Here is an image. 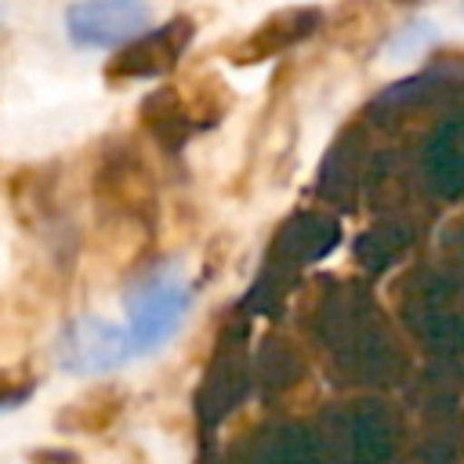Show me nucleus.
<instances>
[{"instance_id": "nucleus-3", "label": "nucleus", "mask_w": 464, "mask_h": 464, "mask_svg": "<svg viewBox=\"0 0 464 464\" xmlns=\"http://www.w3.org/2000/svg\"><path fill=\"white\" fill-rule=\"evenodd\" d=\"M58 359L72 373H102V370H112L134 359V348H130L127 326H112L105 319L87 315L62 334Z\"/></svg>"}, {"instance_id": "nucleus-2", "label": "nucleus", "mask_w": 464, "mask_h": 464, "mask_svg": "<svg viewBox=\"0 0 464 464\" xmlns=\"http://www.w3.org/2000/svg\"><path fill=\"white\" fill-rule=\"evenodd\" d=\"M152 11L145 0H76L65 11V33L83 51H123L149 33Z\"/></svg>"}, {"instance_id": "nucleus-4", "label": "nucleus", "mask_w": 464, "mask_h": 464, "mask_svg": "<svg viewBox=\"0 0 464 464\" xmlns=\"http://www.w3.org/2000/svg\"><path fill=\"white\" fill-rule=\"evenodd\" d=\"M188 40H192V22L188 18H174L167 25H156V29L141 33L134 44H127L120 51V58L109 65V76H120V80L160 76V72L178 65Z\"/></svg>"}, {"instance_id": "nucleus-1", "label": "nucleus", "mask_w": 464, "mask_h": 464, "mask_svg": "<svg viewBox=\"0 0 464 464\" xmlns=\"http://www.w3.org/2000/svg\"><path fill=\"white\" fill-rule=\"evenodd\" d=\"M188 304H192V286L178 268H160L145 276L127 297V337L134 355L167 344L178 334Z\"/></svg>"}]
</instances>
